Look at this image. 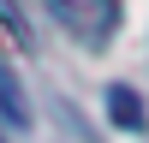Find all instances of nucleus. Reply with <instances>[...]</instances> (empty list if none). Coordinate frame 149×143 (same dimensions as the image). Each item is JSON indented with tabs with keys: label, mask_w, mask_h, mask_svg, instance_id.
Segmentation results:
<instances>
[{
	"label": "nucleus",
	"mask_w": 149,
	"mask_h": 143,
	"mask_svg": "<svg viewBox=\"0 0 149 143\" xmlns=\"http://www.w3.org/2000/svg\"><path fill=\"white\" fill-rule=\"evenodd\" d=\"M54 12V24H66L84 48H102L119 30V0H42Z\"/></svg>",
	"instance_id": "obj_1"
},
{
	"label": "nucleus",
	"mask_w": 149,
	"mask_h": 143,
	"mask_svg": "<svg viewBox=\"0 0 149 143\" xmlns=\"http://www.w3.org/2000/svg\"><path fill=\"white\" fill-rule=\"evenodd\" d=\"M107 113H113V125L143 131V95L131 90V83H113V90H107Z\"/></svg>",
	"instance_id": "obj_2"
},
{
	"label": "nucleus",
	"mask_w": 149,
	"mask_h": 143,
	"mask_svg": "<svg viewBox=\"0 0 149 143\" xmlns=\"http://www.w3.org/2000/svg\"><path fill=\"white\" fill-rule=\"evenodd\" d=\"M0 119H6L12 131H24V125H30V107H24V90L12 83V66H6V60H0Z\"/></svg>",
	"instance_id": "obj_3"
},
{
	"label": "nucleus",
	"mask_w": 149,
	"mask_h": 143,
	"mask_svg": "<svg viewBox=\"0 0 149 143\" xmlns=\"http://www.w3.org/2000/svg\"><path fill=\"white\" fill-rule=\"evenodd\" d=\"M0 24H6V30L18 36V42L30 36V24H24V6H18V0H0Z\"/></svg>",
	"instance_id": "obj_4"
}]
</instances>
